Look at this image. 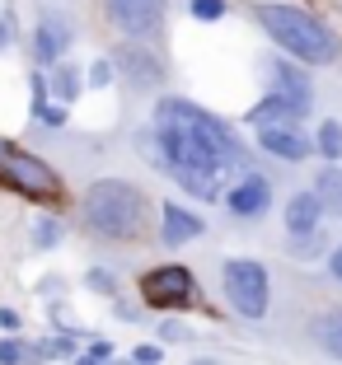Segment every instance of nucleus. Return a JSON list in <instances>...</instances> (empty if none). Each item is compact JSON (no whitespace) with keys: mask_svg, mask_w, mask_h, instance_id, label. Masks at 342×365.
<instances>
[{"mask_svg":"<svg viewBox=\"0 0 342 365\" xmlns=\"http://www.w3.org/2000/svg\"><path fill=\"white\" fill-rule=\"evenodd\" d=\"M268 202H272V187H268V178H258L253 169H248V178H239V187L230 192V211L244 215V220L263 215V211H268Z\"/></svg>","mask_w":342,"mask_h":365,"instance_id":"obj_11","label":"nucleus"},{"mask_svg":"<svg viewBox=\"0 0 342 365\" xmlns=\"http://www.w3.org/2000/svg\"><path fill=\"white\" fill-rule=\"evenodd\" d=\"M0 178L10 182L14 192L33 197V202H56L61 197V178L52 173V164H43L38 155L19 150V145H5V140H0Z\"/></svg>","mask_w":342,"mask_h":365,"instance_id":"obj_5","label":"nucleus"},{"mask_svg":"<svg viewBox=\"0 0 342 365\" xmlns=\"http://www.w3.org/2000/svg\"><path fill=\"white\" fill-rule=\"evenodd\" d=\"M89 290H99V295H113V277H108L104 267H94V272H89Z\"/></svg>","mask_w":342,"mask_h":365,"instance_id":"obj_27","label":"nucleus"},{"mask_svg":"<svg viewBox=\"0 0 342 365\" xmlns=\"http://www.w3.org/2000/svg\"><path fill=\"white\" fill-rule=\"evenodd\" d=\"M314 197H319L323 211L342 215V169L338 164H323V169L314 173Z\"/></svg>","mask_w":342,"mask_h":365,"instance_id":"obj_15","label":"nucleus"},{"mask_svg":"<svg viewBox=\"0 0 342 365\" xmlns=\"http://www.w3.org/2000/svg\"><path fill=\"white\" fill-rule=\"evenodd\" d=\"M160 235H164V244H169V248H178V244H188V239L202 235V215L183 211V206H164V225H160Z\"/></svg>","mask_w":342,"mask_h":365,"instance_id":"obj_14","label":"nucleus"},{"mask_svg":"<svg viewBox=\"0 0 342 365\" xmlns=\"http://www.w3.org/2000/svg\"><path fill=\"white\" fill-rule=\"evenodd\" d=\"M10 38H14V19H10V14H0V52L10 47Z\"/></svg>","mask_w":342,"mask_h":365,"instance_id":"obj_29","label":"nucleus"},{"mask_svg":"<svg viewBox=\"0 0 342 365\" xmlns=\"http://www.w3.org/2000/svg\"><path fill=\"white\" fill-rule=\"evenodd\" d=\"M108 351H113V346H108V342H94V346H89V351L80 356V361H75V365H104V361H108Z\"/></svg>","mask_w":342,"mask_h":365,"instance_id":"obj_26","label":"nucleus"},{"mask_svg":"<svg viewBox=\"0 0 342 365\" xmlns=\"http://www.w3.org/2000/svg\"><path fill=\"white\" fill-rule=\"evenodd\" d=\"M0 365H29V346L19 337H5L0 342Z\"/></svg>","mask_w":342,"mask_h":365,"instance_id":"obj_23","label":"nucleus"},{"mask_svg":"<svg viewBox=\"0 0 342 365\" xmlns=\"http://www.w3.org/2000/svg\"><path fill=\"white\" fill-rule=\"evenodd\" d=\"M188 10H193V19L216 24V19H225V0H188Z\"/></svg>","mask_w":342,"mask_h":365,"instance_id":"obj_22","label":"nucleus"},{"mask_svg":"<svg viewBox=\"0 0 342 365\" xmlns=\"http://www.w3.org/2000/svg\"><path fill=\"white\" fill-rule=\"evenodd\" d=\"M0 328H5V333H14V328H19V314H14V309H0Z\"/></svg>","mask_w":342,"mask_h":365,"instance_id":"obj_30","label":"nucleus"},{"mask_svg":"<svg viewBox=\"0 0 342 365\" xmlns=\"http://www.w3.org/2000/svg\"><path fill=\"white\" fill-rule=\"evenodd\" d=\"M56 239H61V220L43 215V220L33 225V248H56Z\"/></svg>","mask_w":342,"mask_h":365,"instance_id":"obj_21","label":"nucleus"},{"mask_svg":"<svg viewBox=\"0 0 342 365\" xmlns=\"http://www.w3.org/2000/svg\"><path fill=\"white\" fill-rule=\"evenodd\" d=\"M314 150L328 155V160L342 155V127H338V122H319V131H314Z\"/></svg>","mask_w":342,"mask_h":365,"instance_id":"obj_20","label":"nucleus"},{"mask_svg":"<svg viewBox=\"0 0 342 365\" xmlns=\"http://www.w3.org/2000/svg\"><path fill=\"white\" fill-rule=\"evenodd\" d=\"M80 94V71L66 61H52V98H61V103H71V98Z\"/></svg>","mask_w":342,"mask_h":365,"instance_id":"obj_19","label":"nucleus"},{"mask_svg":"<svg viewBox=\"0 0 342 365\" xmlns=\"http://www.w3.org/2000/svg\"><path fill=\"white\" fill-rule=\"evenodd\" d=\"M248 122H253V127H268V122H296V113H291L277 94H268L258 108H248Z\"/></svg>","mask_w":342,"mask_h":365,"instance_id":"obj_18","label":"nucleus"},{"mask_svg":"<svg viewBox=\"0 0 342 365\" xmlns=\"http://www.w3.org/2000/svg\"><path fill=\"white\" fill-rule=\"evenodd\" d=\"M108 80H113V66H108V61H99L94 71H89V85H108Z\"/></svg>","mask_w":342,"mask_h":365,"instance_id":"obj_28","label":"nucleus"},{"mask_svg":"<svg viewBox=\"0 0 342 365\" xmlns=\"http://www.w3.org/2000/svg\"><path fill=\"white\" fill-rule=\"evenodd\" d=\"M258 24L281 52H291L305 66H328L342 52L338 33L328 24H319L310 10H300V5H258Z\"/></svg>","mask_w":342,"mask_h":365,"instance_id":"obj_2","label":"nucleus"},{"mask_svg":"<svg viewBox=\"0 0 342 365\" xmlns=\"http://www.w3.org/2000/svg\"><path fill=\"white\" fill-rule=\"evenodd\" d=\"M164 361V351L155 342H146V346H136V351H131V365H160Z\"/></svg>","mask_w":342,"mask_h":365,"instance_id":"obj_25","label":"nucleus"},{"mask_svg":"<svg viewBox=\"0 0 342 365\" xmlns=\"http://www.w3.org/2000/svg\"><path fill=\"white\" fill-rule=\"evenodd\" d=\"M258 145L277 160H310L314 136H305L296 122H268V127H258Z\"/></svg>","mask_w":342,"mask_h":365,"instance_id":"obj_9","label":"nucleus"},{"mask_svg":"<svg viewBox=\"0 0 342 365\" xmlns=\"http://www.w3.org/2000/svg\"><path fill=\"white\" fill-rule=\"evenodd\" d=\"M85 225L104 239H136L146 230V197L122 178H99L85 192Z\"/></svg>","mask_w":342,"mask_h":365,"instance_id":"obj_3","label":"nucleus"},{"mask_svg":"<svg viewBox=\"0 0 342 365\" xmlns=\"http://www.w3.org/2000/svg\"><path fill=\"white\" fill-rule=\"evenodd\" d=\"M268 76H272V94H277L296 118H305V113H310V98H314L310 76H305L300 66H291V61H272Z\"/></svg>","mask_w":342,"mask_h":365,"instance_id":"obj_8","label":"nucleus"},{"mask_svg":"<svg viewBox=\"0 0 342 365\" xmlns=\"http://www.w3.org/2000/svg\"><path fill=\"white\" fill-rule=\"evenodd\" d=\"M314 333H319V346H323V351L342 361V309H328L319 319V328H314Z\"/></svg>","mask_w":342,"mask_h":365,"instance_id":"obj_16","label":"nucleus"},{"mask_svg":"<svg viewBox=\"0 0 342 365\" xmlns=\"http://www.w3.org/2000/svg\"><path fill=\"white\" fill-rule=\"evenodd\" d=\"M202 365H211V361H202Z\"/></svg>","mask_w":342,"mask_h":365,"instance_id":"obj_32","label":"nucleus"},{"mask_svg":"<svg viewBox=\"0 0 342 365\" xmlns=\"http://www.w3.org/2000/svg\"><path fill=\"white\" fill-rule=\"evenodd\" d=\"M141 300H146L150 309H188V304L197 300V277L188 267H178V262L155 267V272L141 277Z\"/></svg>","mask_w":342,"mask_h":365,"instance_id":"obj_6","label":"nucleus"},{"mask_svg":"<svg viewBox=\"0 0 342 365\" xmlns=\"http://www.w3.org/2000/svg\"><path fill=\"white\" fill-rule=\"evenodd\" d=\"M66 47H71V24L56 19V14H47V19L38 24V33H33V56H38L43 66H52V61H61Z\"/></svg>","mask_w":342,"mask_h":365,"instance_id":"obj_10","label":"nucleus"},{"mask_svg":"<svg viewBox=\"0 0 342 365\" xmlns=\"http://www.w3.org/2000/svg\"><path fill=\"white\" fill-rule=\"evenodd\" d=\"M104 10L113 19V29H122L136 43H146L164 29V0H104Z\"/></svg>","mask_w":342,"mask_h":365,"instance_id":"obj_7","label":"nucleus"},{"mask_svg":"<svg viewBox=\"0 0 342 365\" xmlns=\"http://www.w3.org/2000/svg\"><path fill=\"white\" fill-rule=\"evenodd\" d=\"M113 61H118V71H122V76H131L136 85H160V76H164V66L155 61L146 47H118Z\"/></svg>","mask_w":342,"mask_h":365,"instance_id":"obj_12","label":"nucleus"},{"mask_svg":"<svg viewBox=\"0 0 342 365\" xmlns=\"http://www.w3.org/2000/svg\"><path fill=\"white\" fill-rule=\"evenodd\" d=\"M33 118L47 122V127H61V122H66V108L47 103V80L43 76H33Z\"/></svg>","mask_w":342,"mask_h":365,"instance_id":"obj_17","label":"nucleus"},{"mask_svg":"<svg viewBox=\"0 0 342 365\" xmlns=\"http://www.w3.org/2000/svg\"><path fill=\"white\" fill-rule=\"evenodd\" d=\"M291 253H296V258H314V253H319V230H310V235H296Z\"/></svg>","mask_w":342,"mask_h":365,"instance_id":"obj_24","label":"nucleus"},{"mask_svg":"<svg viewBox=\"0 0 342 365\" xmlns=\"http://www.w3.org/2000/svg\"><path fill=\"white\" fill-rule=\"evenodd\" d=\"M155 145H160V160L169 164L173 182L183 192L211 202L221 192L225 169H244V145L230 136L221 118H211L206 108L188 103V98H160L155 103Z\"/></svg>","mask_w":342,"mask_h":365,"instance_id":"obj_1","label":"nucleus"},{"mask_svg":"<svg viewBox=\"0 0 342 365\" xmlns=\"http://www.w3.org/2000/svg\"><path fill=\"white\" fill-rule=\"evenodd\" d=\"M319 220H323V206L314 192H296L286 202V230L291 235H310V230H319Z\"/></svg>","mask_w":342,"mask_h":365,"instance_id":"obj_13","label":"nucleus"},{"mask_svg":"<svg viewBox=\"0 0 342 365\" xmlns=\"http://www.w3.org/2000/svg\"><path fill=\"white\" fill-rule=\"evenodd\" d=\"M328 267H333V277H338V281H342V244H338V248H333V258H328Z\"/></svg>","mask_w":342,"mask_h":365,"instance_id":"obj_31","label":"nucleus"},{"mask_svg":"<svg viewBox=\"0 0 342 365\" xmlns=\"http://www.w3.org/2000/svg\"><path fill=\"white\" fill-rule=\"evenodd\" d=\"M221 286H225V300H230V309L239 314V319H263L268 314V267L253 258H230L221 272Z\"/></svg>","mask_w":342,"mask_h":365,"instance_id":"obj_4","label":"nucleus"}]
</instances>
